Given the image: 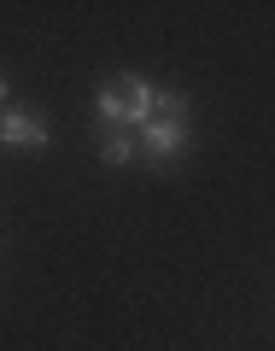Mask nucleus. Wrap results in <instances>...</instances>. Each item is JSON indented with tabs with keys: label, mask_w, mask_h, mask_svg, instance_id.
<instances>
[{
	"label": "nucleus",
	"mask_w": 275,
	"mask_h": 351,
	"mask_svg": "<svg viewBox=\"0 0 275 351\" xmlns=\"http://www.w3.org/2000/svg\"><path fill=\"white\" fill-rule=\"evenodd\" d=\"M94 117H100V129H147L158 117V88L141 76H112L94 94Z\"/></svg>",
	"instance_id": "obj_1"
},
{
	"label": "nucleus",
	"mask_w": 275,
	"mask_h": 351,
	"mask_svg": "<svg viewBox=\"0 0 275 351\" xmlns=\"http://www.w3.org/2000/svg\"><path fill=\"white\" fill-rule=\"evenodd\" d=\"M135 135H141V158L147 164H176L182 152L193 147V123L188 117H164V112L152 117L147 129H135Z\"/></svg>",
	"instance_id": "obj_2"
},
{
	"label": "nucleus",
	"mask_w": 275,
	"mask_h": 351,
	"mask_svg": "<svg viewBox=\"0 0 275 351\" xmlns=\"http://www.w3.org/2000/svg\"><path fill=\"white\" fill-rule=\"evenodd\" d=\"M47 135H53V129L41 123L36 112H18V106H12V112H0V147H47Z\"/></svg>",
	"instance_id": "obj_3"
},
{
	"label": "nucleus",
	"mask_w": 275,
	"mask_h": 351,
	"mask_svg": "<svg viewBox=\"0 0 275 351\" xmlns=\"http://www.w3.org/2000/svg\"><path fill=\"white\" fill-rule=\"evenodd\" d=\"M94 152H100V164L123 170V164H135V158H141V135H135V129H100Z\"/></svg>",
	"instance_id": "obj_4"
},
{
	"label": "nucleus",
	"mask_w": 275,
	"mask_h": 351,
	"mask_svg": "<svg viewBox=\"0 0 275 351\" xmlns=\"http://www.w3.org/2000/svg\"><path fill=\"white\" fill-rule=\"evenodd\" d=\"M0 106H6V76H0Z\"/></svg>",
	"instance_id": "obj_5"
}]
</instances>
